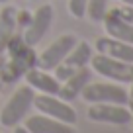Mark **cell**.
<instances>
[{
  "mask_svg": "<svg viewBox=\"0 0 133 133\" xmlns=\"http://www.w3.org/2000/svg\"><path fill=\"white\" fill-rule=\"evenodd\" d=\"M25 129L29 133H75V125L65 123V121H59L55 117L43 116H25Z\"/></svg>",
  "mask_w": 133,
  "mask_h": 133,
  "instance_id": "30bf717a",
  "label": "cell"
},
{
  "mask_svg": "<svg viewBox=\"0 0 133 133\" xmlns=\"http://www.w3.org/2000/svg\"><path fill=\"white\" fill-rule=\"evenodd\" d=\"M12 133H29V131H28V129L24 127V125H16V127H14V131H12Z\"/></svg>",
  "mask_w": 133,
  "mask_h": 133,
  "instance_id": "44dd1931",
  "label": "cell"
},
{
  "mask_svg": "<svg viewBox=\"0 0 133 133\" xmlns=\"http://www.w3.org/2000/svg\"><path fill=\"white\" fill-rule=\"evenodd\" d=\"M86 4L88 0H69V14L72 18H86Z\"/></svg>",
  "mask_w": 133,
  "mask_h": 133,
  "instance_id": "e0dca14e",
  "label": "cell"
},
{
  "mask_svg": "<svg viewBox=\"0 0 133 133\" xmlns=\"http://www.w3.org/2000/svg\"><path fill=\"white\" fill-rule=\"evenodd\" d=\"M94 49H96V53L108 55V57L119 59V61H125V63H133V45L123 43L116 37H110V35L96 39Z\"/></svg>",
  "mask_w": 133,
  "mask_h": 133,
  "instance_id": "4fadbf2b",
  "label": "cell"
},
{
  "mask_svg": "<svg viewBox=\"0 0 133 133\" xmlns=\"http://www.w3.org/2000/svg\"><path fill=\"white\" fill-rule=\"evenodd\" d=\"M102 24H104V29H106V33H108L110 37H116V39H119V41H123V43L133 45V24L117 18L116 14H112L110 10L106 12Z\"/></svg>",
  "mask_w": 133,
  "mask_h": 133,
  "instance_id": "5bb4252c",
  "label": "cell"
},
{
  "mask_svg": "<svg viewBox=\"0 0 133 133\" xmlns=\"http://www.w3.org/2000/svg\"><path fill=\"white\" fill-rule=\"evenodd\" d=\"M88 119L96 123L127 125L131 121V110L125 104H88Z\"/></svg>",
  "mask_w": 133,
  "mask_h": 133,
  "instance_id": "ba28073f",
  "label": "cell"
},
{
  "mask_svg": "<svg viewBox=\"0 0 133 133\" xmlns=\"http://www.w3.org/2000/svg\"><path fill=\"white\" fill-rule=\"evenodd\" d=\"M92 55H94V47L88 41H76V45L65 55V59H63L51 72L55 75V78H57L59 82H63L65 78H69V76H71L72 72H76L78 69L88 66Z\"/></svg>",
  "mask_w": 133,
  "mask_h": 133,
  "instance_id": "5b68a950",
  "label": "cell"
},
{
  "mask_svg": "<svg viewBox=\"0 0 133 133\" xmlns=\"http://www.w3.org/2000/svg\"><path fill=\"white\" fill-rule=\"evenodd\" d=\"M76 41H78V37H76L75 33H63V35H59L41 53H37L35 66H39L43 71H53L55 66L65 59V55L76 45Z\"/></svg>",
  "mask_w": 133,
  "mask_h": 133,
  "instance_id": "52a82bcc",
  "label": "cell"
},
{
  "mask_svg": "<svg viewBox=\"0 0 133 133\" xmlns=\"http://www.w3.org/2000/svg\"><path fill=\"white\" fill-rule=\"evenodd\" d=\"M33 108L37 110L43 116L55 117L59 121H65V123H76V112L71 106V102H65L61 100L57 94H37L33 96Z\"/></svg>",
  "mask_w": 133,
  "mask_h": 133,
  "instance_id": "8992f818",
  "label": "cell"
},
{
  "mask_svg": "<svg viewBox=\"0 0 133 133\" xmlns=\"http://www.w3.org/2000/svg\"><path fill=\"white\" fill-rule=\"evenodd\" d=\"M4 53H6V61H4V66L0 69V82L2 84H14L31 66H35L37 53L33 51L31 45H28L24 41L20 31H16L12 35Z\"/></svg>",
  "mask_w": 133,
  "mask_h": 133,
  "instance_id": "6da1fadb",
  "label": "cell"
},
{
  "mask_svg": "<svg viewBox=\"0 0 133 133\" xmlns=\"http://www.w3.org/2000/svg\"><path fill=\"white\" fill-rule=\"evenodd\" d=\"M33 96H35V90L31 86L20 84L12 92V96L8 98L4 108L0 110V123L4 127H16V125H20L25 119V116L29 114V110L33 108Z\"/></svg>",
  "mask_w": 133,
  "mask_h": 133,
  "instance_id": "7a4b0ae2",
  "label": "cell"
},
{
  "mask_svg": "<svg viewBox=\"0 0 133 133\" xmlns=\"http://www.w3.org/2000/svg\"><path fill=\"white\" fill-rule=\"evenodd\" d=\"M24 76H25V84L31 86L37 94H57L59 86H61V82L55 78L53 72L43 71L39 66H31Z\"/></svg>",
  "mask_w": 133,
  "mask_h": 133,
  "instance_id": "7c38bea8",
  "label": "cell"
},
{
  "mask_svg": "<svg viewBox=\"0 0 133 133\" xmlns=\"http://www.w3.org/2000/svg\"><path fill=\"white\" fill-rule=\"evenodd\" d=\"M129 123H131V125H133V116H131V121H129Z\"/></svg>",
  "mask_w": 133,
  "mask_h": 133,
  "instance_id": "cb8c5ba5",
  "label": "cell"
},
{
  "mask_svg": "<svg viewBox=\"0 0 133 133\" xmlns=\"http://www.w3.org/2000/svg\"><path fill=\"white\" fill-rule=\"evenodd\" d=\"M127 108L133 114V80L129 82V90H127Z\"/></svg>",
  "mask_w": 133,
  "mask_h": 133,
  "instance_id": "ffe728a7",
  "label": "cell"
},
{
  "mask_svg": "<svg viewBox=\"0 0 133 133\" xmlns=\"http://www.w3.org/2000/svg\"><path fill=\"white\" fill-rule=\"evenodd\" d=\"M90 69L96 75L104 76L112 82L129 84L133 80V63H125V61H119V59L108 57V55H102V53L92 55Z\"/></svg>",
  "mask_w": 133,
  "mask_h": 133,
  "instance_id": "277c9868",
  "label": "cell"
},
{
  "mask_svg": "<svg viewBox=\"0 0 133 133\" xmlns=\"http://www.w3.org/2000/svg\"><path fill=\"white\" fill-rule=\"evenodd\" d=\"M16 12L14 6H4L0 10V53L6 51V45L12 39V35L18 31L16 25Z\"/></svg>",
  "mask_w": 133,
  "mask_h": 133,
  "instance_id": "9a60e30c",
  "label": "cell"
},
{
  "mask_svg": "<svg viewBox=\"0 0 133 133\" xmlns=\"http://www.w3.org/2000/svg\"><path fill=\"white\" fill-rule=\"evenodd\" d=\"M29 22H31V12H28V10H18L16 12V25L20 33L29 25Z\"/></svg>",
  "mask_w": 133,
  "mask_h": 133,
  "instance_id": "d6986e66",
  "label": "cell"
},
{
  "mask_svg": "<svg viewBox=\"0 0 133 133\" xmlns=\"http://www.w3.org/2000/svg\"><path fill=\"white\" fill-rule=\"evenodd\" d=\"M90 78H92V71L88 69V66H82V69H78L76 72H72L69 78H65L61 82L57 96L61 100H65V102H72L75 98L80 96L82 88L90 82Z\"/></svg>",
  "mask_w": 133,
  "mask_h": 133,
  "instance_id": "8fae6325",
  "label": "cell"
},
{
  "mask_svg": "<svg viewBox=\"0 0 133 133\" xmlns=\"http://www.w3.org/2000/svg\"><path fill=\"white\" fill-rule=\"evenodd\" d=\"M86 104H125L127 106V88L119 82H88L80 92Z\"/></svg>",
  "mask_w": 133,
  "mask_h": 133,
  "instance_id": "3957f363",
  "label": "cell"
},
{
  "mask_svg": "<svg viewBox=\"0 0 133 133\" xmlns=\"http://www.w3.org/2000/svg\"><path fill=\"white\" fill-rule=\"evenodd\" d=\"M108 10H110L112 14H116L117 18H121V20L133 24V6L123 4V6H116V8H108Z\"/></svg>",
  "mask_w": 133,
  "mask_h": 133,
  "instance_id": "ac0fdd59",
  "label": "cell"
},
{
  "mask_svg": "<svg viewBox=\"0 0 133 133\" xmlns=\"http://www.w3.org/2000/svg\"><path fill=\"white\" fill-rule=\"evenodd\" d=\"M55 18V10L51 4H41L35 8V12L31 14V22L29 25L22 31V37L28 45L35 47L43 37H45V33L49 31L51 28V22Z\"/></svg>",
  "mask_w": 133,
  "mask_h": 133,
  "instance_id": "9c48e42d",
  "label": "cell"
},
{
  "mask_svg": "<svg viewBox=\"0 0 133 133\" xmlns=\"http://www.w3.org/2000/svg\"><path fill=\"white\" fill-rule=\"evenodd\" d=\"M121 4H127V6H133V0H119Z\"/></svg>",
  "mask_w": 133,
  "mask_h": 133,
  "instance_id": "7402d4cb",
  "label": "cell"
},
{
  "mask_svg": "<svg viewBox=\"0 0 133 133\" xmlns=\"http://www.w3.org/2000/svg\"><path fill=\"white\" fill-rule=\"evenodd\" d=\"M6 2H10V0H0V4H6Z\"/></svg>",
  "mask_w": 133,
  "mask_h": 133,
  "instance_id": "603a6c76",
  "label": "cell"
},
{
  "mask_svg": "<svg viewBox=\"0 0 133 133\" xmlns=\"http://www.w3.org/2000/svg\"><path fill=\"white\" fill-rule=\"evenodd\" d=\"M108 12V0H88L86 4V16L90 22H102Z\"/></svg>",
  "mask_w": 133,
  "mask_h": 133,
  "instance_id": "2e32d148",
  "label": "cell"
}]
</instances>
